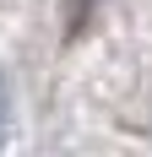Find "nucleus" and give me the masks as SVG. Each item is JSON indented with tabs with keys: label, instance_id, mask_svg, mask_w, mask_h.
<instances>
[{
	"label": "nucleus",
	"instance_id": "f257e3e1",
	"mask_svg": "<svg viewBox=\"0 0 152 157\" xmlns=\"http://www.w3.org/2000/svg\"><path fill=\"white\" fill-rule=\"evenodd\" d=\"M0 119H6V87H0Z\"/></svg>",
	"mask_w": 152,
	"mask_h": 157
}]
</instances>
